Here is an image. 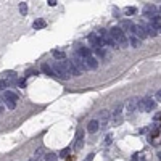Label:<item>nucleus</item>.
I'll return each instance as SVG.
<instances>
[{"mask_svg":"<svg viewBox=\"0 0 161 161\" xmlns=\"http://www.w3.org/2000/svg\"><path fill=\"white\" fill-rule=\"evenodd\" d=\"M110 36L113 37V40L116 42V45L118 47H127V37H126V32L121 29V27H118V26H115V27H111L110 29Z\"/></svg>","mask_w":161,"mask_h":161,"instance_id":"1","label":"nucleus"},{"mask_svg":"<svg viewBox=\"0 0 161 161\" xmlns=\"http://www.w3.org/2000/svg\"><path fill=\"white\" fill-rule=\"evenodd\" d=\"M52 69H53L55 76H58V78L63 79V81H68L69 78H71V74H69V73H68V69H66L65 61H55V63H53V66H52Z\"/></svg>","mask_w":161,"mask_h":161,"instance_id":"2","label":"nucleus"},{"mask_svg":"<svg viewBox=\"0 0 161 161\" xmlns=\"http://www.w3.org/2000/svg\"><path fill=\"white\" fill-rule=\"evenodd\" d=\"M81 63H82L84 71H86V69H97L99 68V61H97V58H94L92 55L86 57V58H81Z\"/></svg>","mask_w":161,"mask_h":161,"instance_id":"3","label":"nucleus"},{"mask_svg":"<svg viewBox=\"0 0 161 161\" xmlns=\"http://www.w3.org/2000/svg\"><path fill=\"white\" fill-rule=\"evenodd\" d=\"M155 107H156V103H155V100H151L150 97H147V99H142L140 103H139V108L143 110V111H147V113H150L151 110H155Z\"/></svg>","mask_w":161,"mask_h":161,"instance_id":"4","label":"nucleus"},{"mask_svg":"<svg viewBox=\"0 0 161 161\" xmlns=\"http://www.w3.org/2000/svg\"><path fill=\"white\" fill-rule=\"evenodd\" d=\"M139 100H140L139 97H131V99L126 100V103H124L126 111H127V113H134V111L139 108V103H140Z\"/></svg>","mask_w":161,"mask_h":161,"instance_id":"5","label":"nucleus"},{"mask_svg":"<svg viewBox=\"0 0 161 161\" xmlns=\"http://www.w3.org/2000/svg\"><path fill=\"white\" fill-rule=\"evenodd\" d=\"M132 34H134V37H139V40H143L147 39L148 36H147V31H145V27L142 24H134L132 26Z\"/></svg>","mask_w":161,"mask_h":161,"instance_id":"6","label":"nucleus"},{"mask_svg":"<svg viewBox=\"0 0 161 161\" xmlns=\"http://www.w3.org/2000/svg\"><path fill=\"white\" fill-rule=\"evenodd\" d=\"M108 121H110V111L108 110H102L100 111V121H99V126H100L102 131L108 129Z\"/></svg>","mask_w":161,"mask_h":161,"instance_id":"7","label":"nucleus"},{"mask_svg":"<svg viewBox=\"0 0 161 161\" xmlns=\"http://www.w3.org/2000/svg\"><path fill=\"white\" fill-rule=\"evenodd\" d=\"M3 100H5V103H16L18 95L15 92H11V90H5L3 92Z\"/></svg>","mask_w":161,"mask_h":161,"instance_id":"8","label":"nucleus"},{"mask_svg":"<svg viewBox=\"0 0 161 161\" xmlns=\"http://www.w3.org/2000/svg\"><path fill=\"white\" fill-rule=\"evenodd\" d=\"M123 110H124V103H123V102H119V103H116V105H115L113 118H115L116 121H119V116H121V113H123Z\"/></svg>","mask_w":161,"mask_h":161,"instance_id":"9","label":"nucleus"},{"mask_svg":"<svg viewBox=\"0 0 161 161\" xmlns=\"http://www.w3.org/2000/svg\"><path fill=\"white\" fill-rule=\"evenodd\" d=\"M150 26L153 27V29H159L161 27V16L159 15H155L150 18Z\"/></svg>","mask_w":161,"mask_h":161,"instance_id":"10","label":"nucleus"},{"mask_svg":"<svg viewBox=\"0 0 161 161\" xmlns=\"http://www.w3.org/2000/svg\"><path fill=\"white\" fill-rule=\"evenodd\" d=\"M99 129H100V126H99V121H97V119H92L87 124V131L90 132V134H95Z\"/></svg>","mask_w":161,"mask_h":161,"instance_id":"11","label":"nucleus"},{"mask_svg":"<svg viewBox=\"0 0 161 161\" xmlns=\"http://www.w3.org/2000/svg\"><path fill=\"white\" fill-rule=\"evenodd\" d=\"M143 15H147V16H155L156 15V6L155 5H147L145 8H143Z\"/></svg>","mask_w":161,"mask_h":161,"instance_id":"12","label":"nucleus"},{"mask_svg":"<svg viewBox=\"0 0 161 161\" xmlns=\"http://www.w3.org/2000/svg\"><path fill=\"white\" fill-rule=\"evenodd\" d=\"M40 69H42V73H44L45 76H55V73H53V69H52V66L48 65V63H42V66H40Z\"/></svg>","mask_w":161,"mask_h":161,"instance_id":"13","label":"nucleus"},{"mask_svg":"<svg viewBox=\"0 0 161 161\" xmlns=\"http://www.w3.org/2000/svg\"><path fill=\"white\" fill-rule=\"evenodd\" d=\"M34 29H44V27L47 26V23H45V19H42V18H39V19H36L34 21Z\"/></svg>","mask_w":161,"mask_h":161,"instance_id":"14","label":"nucleus"},{"mask_svg":"<svg viewBox=\"0 0 161 161\" xmlns=\"http://www.w3.org/2000/svg\"><path fill=\"white\" fill-rule=\"evenodd\" d=\"M78 57L79 58H86V57H90V50L86 47H81L79 50H78Z\"/></svg>","mask_w":161,"mask_h":161,"instance_id":"15","label":"nucleus"},{"mask_svg":"<svg viewBox=\"0 0 161 161\" xmlns=\"http://www.w3.org/2000/svg\"><path fill=\"white\" fill-rule=\"evenodd\" d=\"M143 27H145L147 36H148V37H155V36H156V29H153V27H151L150 24H145Z\"/></svg>","mask_w":161,"mask_h":161,"instance_id":"16","label":"nucleus"},{"mask_svg":"<svg viewBox=\"0 0 161 161\" xmlns=\"http://www.w3.org/2000/svg\"><path fill=\"white\" fill-rule=\"evenodd\" d=\"M53 57L57 58L58 61H61L63 58H65V52H63V50H53Z\"/></svg>","mask_w":161,"mask_h":161,"instance_id":"17","label":"nucleus"},{"mask_svg":"<svg viewBox=\"0 0 161 161\" xmlns=\"http://www.w3.org/2000/svg\"><path fill=\"white\" fill-rule=\"evenodd\" d=\"M84 145V139H74V150H81Z\"/></svg>","mask_w":161,"mask_h":161,"instance_id":"18","label":"nucleus"},{"mask_svg":"<svg viewBox=\"0 0 161 161\" xmlns=\"http://www.w3.org/2000/svg\"><path fill=\"white\" fill-rule=\"evenodd\" d=\"M45 161H58V156L55 153H47L45 155Z\"/></svg>","mask_w":161,"mask_h":161,"instance_id":"19","label":"nucleus"},{"mask_svg":"<svg viewBox=\"0 0 161 161\" xmlns=\"http://www.w3.org/2000/svg\"><path fill=\"white\" fill-rule=\"evenodd\" d=\"M19 13L21 15H26L27 13V3H19Z\"/></svg>","mask_w":161,"mask_h":161,"instance_id":"20","label":"nucleus"},{"mask_svg":"<svg viewBox=\"0 0 161 161\" xmlns=\"http://www.w3.org/2000/svg\"><path fill=\"white\" fill-rule=\"evenodd\" d=\"M10 84L6 82L5 79H0V90H6V87H8Z\"/></svg>","mask_w":161,"mask_h":161,"instance_id":"21","label":"nucleus"},{"mask_svg":"<svg viewBox=\"0 0 161 161\" xmlns=\"http://www.w3.org/2000/svg\"><path fill=\"white\" fill-rule=\"evenodd\" d=\"M139 44H140V40L132 36V37H131V45H132V47H139Z\"/></svg>","mask_w":161,"mask_h":161,"instance_id":"22","label":"nucleus"},{"mask_svg":"<svg viewBox=\"0 0 161 161\" xmlns=\"http://www.w3.org/2000/svg\"><path fill=\"white\" fill-rule=\"evenodd\" d=\"M69 155V148H65V150H61V153H60V158H66Z\"/></svg>","mask_w":161,"mask_h":161,"instance_id":"23","label":"nucleus"},{"mask_svg":"<svg viewBox=\"0 0 161 161\" xmlns=\"http://www.w3.org/2000/svg\"><path fill=\"white\" fill-rule=\"evenodd\" d=\"M126 13H127V15H134L135 8H134V6H129V8H126Z\"/></svg>","mask_w":161,"mask_h":161,"instance_id":"24","label":"nucleus"},{"mask_svg":"<svg viewBox=\"0 0 161 161\" xmlns=\"http://www.w3.org/2000/svg\"><path fill=\"white\" fill-rule=\"evenodd\" d=\"M42 155H44V150H42V148H39V150L36 151V159H39Z\"/></svg>","mask_w":161,"mask_h":161,"instance_id":"25","label":"nucleus"},{"mask_svg":"<svg viewBox=\"0 0 161 161\" xmlns=\"http://www.w3.org/2000/svg\"><path fill=\"white\" fill-rule=\"evenodd\" d=\"M18 86H19L21 89H23V87L26 86V81H24V79H19V81H18Z\"/></svg>","mask_w":161,"mask_h":161,"instance_id":"26","label":"nucleus"},{"mask_svg":"<svg viewBox=\"0 0 161 161\" xmlns=\"http://www.w3.org/2000/svg\"><path fill=\"white\" fill-rule=\"evenodd\" d=\"M155 100H156V102H161V90H158V92H156V95H155Z\"/></svg>","mask_w":161,"mask_h":161,"instance_id":"27","label":"nucleus"},{"mask_svg":"<svg viewBox=\"0 0 161 161\" xmlns=\"http://www.w3.org/2000/svg\"><path fill=\"white\" fill-rule=\"evenodd\" d=\"M94 156H95L94 153H90V155H89V156H87L86 159H84V161H94Z\"/></svg>","mask_w":161,"mask_h":161,"instance_id":"28","label":"nucleus"},{"mask_svg":"<svg viewBox=\"0 0 161 161\" xmlns=\"http://www.w3.org/2000/svg\"><path fill=\"white\" fill-rule=\"evenodd\" d=\"M48 5H52V6H55V5H57V0H48Z\"/></svg>","mask_w":161,"mask_h":161,"instance_id":"29","label":"nucleus"},{"mask_svg":"<svg viewBox=\"0 0 161 161\" xmlns=\"http://www.w3.org/2000/svg\"><path fill=\"white\" fill-rule=\"evenodd\" d=\"M111 139H113L111 135H107V143H111Z\"/></svg>","mask_w":161,"mask_h":161,"instance_id":"30","label":"nucleus"},{"mask_svg":"<svg viewBox=\"0 0 161 161\" xmlns=\"http://www.w3.org/2000/svg\"><path fill=\"white\" fill-rule=\"evenodd\" d=\"M29 161H39V159H36V158H31Z\"/></svg>","mask_w":161,"mask_h":161,"instance_id":"31","label":"nucleus"},{"mask_svg":"<svg viewBox=\"0 0 161 161\" xmlns=\"http://www.w3.org/2000/svg\"><path fill=\"white\" fill-rule=\"evenodd\" d=\"M159 158H161V153H159Z\"/></svg>","mask_w":161,"mask_h":161,"instance_id":"32","label":"nucleus"},{"mask_svg":"<svg viewBox=\"0 0 161 161\" xmlns=\"http://www.w3.org/2000/svg\"><path fill=\"white\" fill-rule=\"evenodd\" d=\"M159 32H161V27H159Z\"/></svg>","mask_w":161,"mask_h":161,"instance_id":"33","label":"nucleus"}]
</instances>
